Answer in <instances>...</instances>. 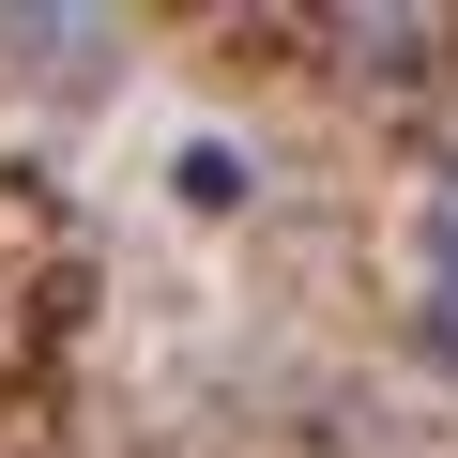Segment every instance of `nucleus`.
Returning <instances> with one entry per match:
<instances>
[{
	"label": "nucleus",
	"mask_w": 458,
	"mask_h": 458,
	"mask_svg": "<svg viewBox=\"0 0 458 458\" xmlns=\"http://www.w3.org/2000/svg\"><path fill=\"white\" fill-rule=\"evenodd\" d=\"M168 199H183V214H245V199H260L245 138H183V153H168Z\"/></svg>",
	"instance_id": "obj_3"
},
{
	"label": "nucleus",
	"mask_w": 458,
	"mask_h": 458,
	"mask_svg": "<svg viewBox=\"0 0 458 458\" xmlns=\"http://www.w3.org/2000/svg\"><path fill=\"white\" fill-rule=\"evenodd\" d=\"M0 47H16L31 77H107L123 62V16H0Z\"/></svg>",
	"instance_id": "obj_1"
},
{
	"label": "nucleus",
	"mask_w": 458,
	"mask_h": 458,
	"mask_svg": "<svg viewBox=\"0 0 458 458\" xmlns=\"http://www.w3.org/2000/svg\"><path fill=\"white\" fill-rule=\"evenodd\" d=\"M412 352L458 382V276H428V291H412Z\"/></svg>",
	"instance_id": "obj_5"
},
{
	"label": "nucleus",
	"mask_w": 458,
	"mask_h": 458,
	"mask_svg": "<svg viewBox=\"0 0 458 458\" xmlns=\"http://www.w3.org/2000/svg\"><path fill=\"white\" fill-rule=\"evenodd\" d=\"M321 47H352V77H428L458 31L443 16H321Z\"/></svg>",
	"instance_id": "obj_2"
},
{
	"label": "nucleus",
	"mask_w": 458,
	"mask_h": 458,
	"mask_svg": "<svg viewBox=\"0 0 458 458\" xmlns=\"http://www.w3.org/2000/svg\"><path fill=\"white\" fill-rule=\"evenodd\" d=\"M412 229H428V276H458V153L428 168V199H412Z\"/></svg>",
	"instance_id": "obj_4"
}]
</instances>
